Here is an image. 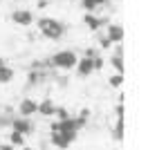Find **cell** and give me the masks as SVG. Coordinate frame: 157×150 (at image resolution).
I'll use <instances>...</instances> for the list:
<instances>
[{
	"label": "cell",
	"mask_w": 157,
	"mask_h": 150,
	"mask_svg": "<svg viewBox=\"0 0 157 150\" xmlns=\"http://www.w3.org/2000/svg\"><path fill=\"white\" fill-rule=\"evenodd\" d=\"M38 29L45 38L49 40H59L63 36V32H65V27L63 23H59L56 18H38Z\"/></svg>",
	"instance_id": "6da1fadb"
},
{
	"label": "cell",
	"mask_w": 157,
	"mask_h": 150,
	"mask_svg": "<svg viewBox=\"0 0 157 150\" xmlns=\"http://www.w3.org/2000/svg\"><path fill=\"white\" fill-rule=\"evenodd\" d=\"M52 63L56 67H61V69H72V67H76L78 56L72 52V49H61V52H56L52 56Z\"/></svg>",
	"instance_id": "7a4b0ae2"
},
{
	"label": "cell",
	"mask_w": 157,
	"mask_h": 150,
	"mask_svg": "<svg viewBox=\"0 0 157 150\" xmlns=\"http://www.w3.org/2000/svg\"><path fill=\"white\" fill-rule=\"evenodd\" d=\"M101 67V61H94V56H85V58H81L76 63V69H78V74L81 76H88V74H92V69H99Z\"/></svg>",
	"instance_id": "3957f363"
},
{
	"label": "cell",
	"mask_w": 157,
	"mask_h": 150,
	"mask_svg": "<svg viewBox=\"0 0 157 150\" xmlns=\"http://www.w3.org/2000/svg\"><path fill=\"white\" fill-rule=\"evenodd\" d=\"M11 20L16 25H20V27H29L34 20V11H29V9H13L11 11Z\"/></svg>",
	"instance_id": "277c9868"
},
{
	"label": "cell",
	"mask_w": 157,
	"mask_h": 150,
	"mask_svg": "<svg viewBox=\"0 0 157 150\" xmlns=\"http://www.w3.org/2000/svg\"><path fill=\"white\" fill-rule=\"evenodd\" d=\"M18 112H20V117L29 119L32 114L38 112V101H34V99H23V101H20V105H18Z\"/></svg>",
	"instance_id": "5b68a950"
},
{
	"label": "cell",
	"mask_w": 157,
	"mask_h": 150,
	"mask_svg": "<svg viewBox=\"0 0 157 150\" xmlns=\"http://www.w3.org/2000/svg\"><path fill=\"white\" fill-rule=\"evenodd\" d=\"M13 130H18V132H23V134H29L34 128L29 123V119H25V117H20V119H13V123H11Z\"/></svg>",
	"instance_id": "8992f818"
},
{
	"label": "cell",
	"mask_w": 157,
	"mask_h": 150,
	"mask_svg": "<svg viewBox=\"0 0 157 150\" xmlns=\"http://www.w3.org/2000/svg\"><path fill=\"white\" fill-rule=\"evenodd\" d=\"M38 114H43V117H52V114H56V105L49 101V99H45V101L38 103Z\"/></svg>",
	"instance_id": "52a82bcc"
},
{
	"label": "cell",
	"mask_w": 157,
	"mask_h": 150,
	"mask_svg": "<svg viewBox=\"0 0 157 150\" xmlns=\"http://www.w3.org/2000/svg\"><path fill=\"white\" fill-rule=\"evenodd\" d=\"M9 81H13V67L0 61V83H9Z\"/></svg>",
	"instance_id": "ba28073f"
},
{
	"label": "cell",
	"mask_w": 157,
	"mask_h": 150,
	"mask_svg": "<svg viewBox=\"0 0 157 150\" xmlns=\"http://www.w3.org/2000/svg\"><path fill=\"white\" fill-rule=\"evenodd\" d=\"M83 20H85V25H88L90 29H94V32L103 27V20H99L97 16H92V13H85V16H83Z\"/></svg>",
	"instance_id": "9c48e42d"
},
{
	"label": "cell",
	"mask_w": 157,
	"mask_h": 150,
	"mask_svg": "<svg viewBox=\"0 0 157 150\" xmlns=\"http://www.w3.org/2000/svg\"><path fill=\"white\" fill-rule=\"evenodd\" d=\"M121 36H124V29H121V25H110V27H108V38H110L112 43H119Z\"/></svg>",
	"instance_id": "30bf717a"
},
{
	"label": "cell",
	"mask_w": 157,
	"mask_h": 150,
	"mask_svg": "<svg viewBox=\"0 0 157 150\" xmlns=\"http://www.w3.org/2000/svg\"><path fill=\"white\" fill-rule=\"evenodd\" d=\"M9 144H13V146H25V134L18 132V130H11V134H9Z\"/></svg>",
	"instance_id": "8fae6325"
},
{
	"label": "cell",
	"mask_w": 157,
	"mask_h": 150,
	"mask_svg": "<svg viewBox=\"0 0 157 150\" xmlns=\"http://www.w3.org/2000/svg\"><path fill=\"white\" fill-rule=\"evenodd\" d=\"M121 83H124V74H121V72H117L115 76L110 78V85H112V88H119Z\"/></svg>",
	"instance_id": "7c38bea8"
},
{
	"label": "cell",
	"mask_w": 157,
	"mask_h": 150,
	"mask_svg": "<svg viewBox=\"0 0 157 150\" xmlns=\"http://www.w3.org/2000/svg\"><path fill=\"white\" fill-rule=\"evenodd\" d=\"M13 148H16V146L9 144V141H7V144H0V150H13Z\"/></svg>",
	"instance_id": "4fadbf2b"
},
{
	"label": "cell",
	"mask_w": 157,
	"mask_h": 150,
	"mask_svg": "<svg viewBox=\"0 0 157 150\" xmlns=\"http://www.w3.org/2000/svg\"><path fill=\"white\" fill-rule=\"evenodd\" d=\"M38 7H40V9H45V7H47V0H38Z\"/></svg>",
	"instance_id": "5bb4252c"
},
{
	"label": "cell",
	"mask_w": 157,
	"mask_h": 150,
	"mask_svg": "<svg viewBox=\"0 0 157 150\" xmlns=\"http://www.w3.org/2000/svg\"><path fill=\"white\" fill-rule=\"evenodd\" d=\"M101 2H108V0H97V5H101Z\"/></svg>",
	"instance_id": "9a60e30c"
},
{
	"label": "cell",
	"mask_w": 157,
	"mask_h": 150,
	"mask_svg": "<svg viewBox=\"0 0 157 150\" xmlns=\"http://www.w3.org/2000/svg\"><path fill=\"white\" fill-rule=\"evenodd\" d=\"M23 150H32V148H29V146H23Z\"/></svg>",
	"instance_id": "2e32d148"
}]
</instances>
